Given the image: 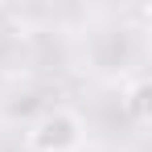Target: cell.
<instances>
[{"mask_svg":"<svg viewBox=\"0 0 152 152\" xmlns=\"http://www.w3.org/2000/svg\"><path fill=\"white\" fill-rule=\"evenodd\" d=\"M82 140H86V127L78 119L74 111H66V107H50V111H41L25 132V144L33 152H78L82 148Z\"/></svg>","mask_w":152,"mask_h":152,"instance_id":"cell-1","label":"cell"},{"mask_svg":"<svg viewBox=\"0 0 152 152\" xmlns=\"http://www.w3.org/2000/svg\"><path fill=\"white\" fill-rule=\"evenodd\" d=\"M124 111H127L140 127L152 119V86H148V78H136V82L127 86V95H124Z\"/></svg>","mask_w":152,"mask_h":152,"instance_id":"cell-2","label":"cell"}]
</instances>
